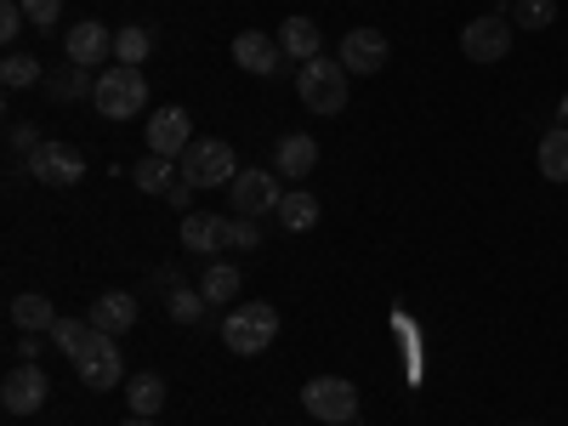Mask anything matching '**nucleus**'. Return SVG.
I'll use <instances>...</instances> for the list:
<instances>
[{"label":"nucleus","mask_w":568,"mask_h":426,"mask_svg":"<svg viewBox=\"0 0 568 426\" xmlns=\"http://www.w3.org/2000/svg\"><path fill=\"white\" fill-rule=\"evenodd\" d=\"M273 336H278V307H267V302H256V307H233V313L222 318V347H227V353H240V358L267 353Z\"/></svg>","instance_id":"f257e3e1"},{"label":"nucleus","mask_w":568,"mask_h":426,"mask_svg":"<svg viewBox=\"0 0 568 426\" xmlns=\"http://www.w3.org/2000/svg\"><path fill=\"white\" fill-rule=\"evenodd\" d=\"M347 69H342V58H313V63H302V74H296V91H302V103L313 109V114H342L347 109Z\"/></svg>","instance_id":"f03ea898"},{"label":"nucleus","mask_w":568,"mask_h":426,"mask_svg":"<svg viewBox=\"0 0 568 426\" xmlns=\"http://www.w3.org/2000/svg\"><path fill=\"white\" fill-rule=\"evenodd\" d=\"M91 103H98L103 120H131V114L149 109V80H142V69L114 63L109 74H98V91H91Z\"/></svg>","instance_id":"7ed1b4c3"},{"label":"nucleus","mask_w":568,"mask_h":426,"mask_svg":"<svg viewBox=\"0 0 568 426\" xmlns=\"http://www.w3.org/2000/svg\"><path fill=\"white\" fill-rule=\"evenodd\" d=\"M176 171H182V182H194V187H233L240 160H233V149L222 136H194V149L176 160Z\"/></svg>","instance_id":"20e7f679"},{"label":"nucleus","mask_w":568,"mask_h":426,"mask_svg":"<svg viewBox=\"0 0 568 426\" xmlns=\"http://www.w3.org/2000/svg\"><path fill=\"white\" fill-rule=\"evenodd\" d=\"M69 364H74V375H80L91 393L120 387V336H103V329H91V336L80 342V353H74Z\"/></svg>","instance_id":"39448f33"},{"label":"nucleus","mask_w":568,"mask_h":426,"mask_svg":"<svg viewBox=\"0 0 568 426\" xmlns=\"http://www.w3.org/2000/svg\"><path fill=\"white\" fill-rule=\"evenodd\" d=\"M302 404H307V415L324 420V426L358 420V393H353V382H342V375H318V382H307V387H302Z\"/></svg>","instance_id":"423d86ee"},{"label":"nucleus","mask_w":568,"mask_h":426,"mask_svg":"<svg viewBox=\"0 0 568 426\" xmlns=\"http://www.w3.org/2000/svg\"><path fill=\"white\" fill-rule=\"evenodd\" d=\"M227 200H233V216H278V200H284V187H278V171H240L227 187Z\"/></svg>","instance_id":"0eeeda50"},{"label":"nucleus","mask_w":568,"mask_h":426,"mask_svg":"<svg viewBox=\"0 0 568 426\" xmlns=\"http://www.w3.org/2000/svg\"><path fill=\"white\" fill-rule=\"evenodd\" d=\"M29 176L40 187H74L85 176V160H80L74 142H40V149L29 154Z\"/></svg>","instance_id":"6e6552de"},{"label":"nucleus","mask_w":568,"mask_h":426,"mask_svg":"<svg viewBox=\"0 0 568 426\" xmlns=\"http://www.w3.org/2000/svg\"><path fill=\"white\" fill-rule=\"evenodd\" d=\"M511 18H500V12H489V18H471L466 29H460V52L471 58V63H500L506 52H511Z\"/></svg>","instance_id":"1a4fd4ad"},{"label":"nucleus","mask_w":568,"mask_h":426,"mask_svg":"<svg viewBox=\"0 0 568 426\" xmlns=\"http://www.w3.org/2000/svg\"><path fill=\"white\" fill-rule=\"evenodd\" d=\"M336 58H342V69H347L353 80L382 74V69H387V34H382V29H347Z\"/></svg>","instance_id":"9d476101"},{"label":"nucleus","mask_w":568,"mask_h":426,"mask_svg":"<svg viewBox=\"0 0 568 426\" xmlns=\"http://www.w3.org/2000/svg\"><path fill=\"white\" fill-rule=\"evenodd\" d=\"M45 398H52V382H45L40 364H18L7 382H0V404H7V415H34Z\"/></svg>","instance_id":"9b49d317"},{"label":"nucleus","mask_w":568,"mask_h":426,"mask_svg":"<svg viewBox=\"0 0 568 426\" xmlns=\"http://www.w3.org/2000/svg\"><path fill=\"white\" fill-rule=\"evenodd\" d=\"M233 63H240L245 74L256 80H273L284 52H278V34H262V29H245V34H233Z\"/></svg>","instance_id":"f8f14e48"},{"label":"nucleus","mask_w":568,"mask_h":426,"mask_svg":"<svg viewBox=\"0 0 568 426\" xmlns=\"http://www.w3.org/2000/svg\"><path fill=\"white\" fill-rule=\"evenodd\" d=\"M187 149H194V120H187V109H160L149 120V154L182 160Z\"/></svg>","instance_id":"ddd939ff"},{"label":"nucleus","mask_w":568,"mask_h":426,"mask_svg":"<svg viewBox=\"0 0 568 426\" xmlns=\"http://www.w3.org/2000/svg\"><path fill=\"white\" fill-rule=\"evenodd\" d=\"M63 52H69V63L91 69V63L114 58V34H109V29H103L98 18H85V23H74V29L63 34Z\"/></svg>","instance_id":"4468645a"},{"label":"nucleus","mask_w":568,"mask_h":426,"mask_svg":"<svg viewBox=\"0 0 568 426\" xmlns=\"http://www.w3.org/2000/svg\"><path fill=\"white\" fill-rule=\"evenodd\" d=\"M222 245H227V216H205V211H187L182 216V251L216 256Z\"/></svg>","instance_id":"2eb2a0df"},{"label":"nucleus","mask_w":568,"mask_h":426,"mask_svg":"<svg viewBox=\"0 0 568 426\" xmlns=\"http://www.w3.org/2000/svg\"><path fill=\"white\" fill-rule=\"evenodd\" d=\"M313 165H318V142H313L307 131L278 136V149H273V171H278V176H296V182H302Z\"/></svg>","instance_id":"dca6fc26"},{"label":"nucleus","mask_w":568,"mask_h":426,"mask_svg":"<svg viewBox=\"0 0 568 426\" xmlns=\"http://www.w3.org/2000/svg\"><path fill=\"white\" fill-rule=\"evenodd\" d=\"M85 324H91V329H103V336H125V329L136 324V302H131L125 291H109V296L91 302Z\"/></svg>","instance_id":"f3484780"},{"label":"nucleus","mask_w":568,"mask_h":426,"mask_svg":"<svg viewBox=\"0 0 568 426\" xmlns=\"http://www.w3.org/2000/svg\"><path fill=\"white\" fill-rule=\"evenodd\" d=\"M278 52L296 58V63H313L318 58V23L313 18H284L278 23Z\"/></svg>","instance_id":"a211bd4d"},{"label":"nucleus","mask_w":568,"mask_h":426,"mask_svg":"<svg viewBox=\"0 0 568 426\" xmlns=\"http://www.w3.org/2000/svg\"><path fill=\"white\" fill-rule=\"evenodd\" d=\"M131 182L142 187V194H171V187L182 182V171H176V160L149 154V160H136V165H131Z\"/></svg>","instance_id":"6ab92c4d"},{"label":"nucleus","mask_w":568,"mask_h":426,"mask_svg":"<svg viewBox=\"0 0 568 426\" xmlns=\"http://www.w3.org/2000/svg\"><path fill=\"white\" fill-rule=\"evenodd\" d=\"M165 398H171V393H165V382H160L154 369L131 375V387H125V404H131V415H149V420H154V415L165 409Z\"/></svg>","instance_id":"aec40b11"},{"label":"nucleus","mask_w":568,"mask_h":426,"mask_svg":"<svg viewBox=\"0 0 568 426\" xmlns=\"http://www.w3.org/2000/svg\"><path fill=\"white\" fill-rule=\"evenodd\" d=\"M535 160H540V176H546V182H568V125H551V131L540 136Z\"/></svg>","instance_id":"412c9836"},{"label":"nucleus","mask_w":568,"mask_h":426,"mask_svg":"<svg viewBox=\"0 0 568 426\" xmlns=\"http://www.w3.org/2000/svg\"><path fill=\"white\" fill-rule=\"evenodd\" d=\"M240 284H245V278H240V267H233V262H211V267L200 273V291H205L211 307H227L233 296H240Z\"/></svg>","instance_id":"4be33fe9"},{"label":"nucleus","mask_w":568,"mask_h":426,"mask_svg":"<svg viewBox=\"0 0 568 426\" xmlns=\"http://www.w3.org/2000/svg\"><path fill=\"white\" fill-rule=\"evenodd\" d=\"M7 313H12V324H18V329H29V336H40V329H52V324H58L52 302L34 296V291H29V296H12V307H7Z\"/></svg>","instance_id":"5701e85b"},{"label":"nucleus","mask_w":568,"mask_h":426,"mask_svg":"<svg viewBox=\"0 0 568 426\" xmlns=\"http://www.w3.org/2000/svg\"><path fill=\"white\" fill-rule=\"evenodd\" d=\"M278 222L291 227V233H307V227L318 222V200L307 194V187H296V194H284V200H278Z\"/></svg>","instance_id":"b1692460"},{"label":"nucleus","mask_w":568,"mask_h":426,"mask_svg":"<svg viewBox=\"0 0 568 426\" xmlns=\"http://www.w3.org/2000/svg\"><path fill=\"white\" fill-rule=\"evenodd\" d=\"M154 52V34L149 29H120L114 34V63H125V69H142V58Z\"/></svg>","instance_id":"393cba45"},{"label":"nucleus","mask_w":568,"mask_h":426,"mask_svg":"<svg viewBox=\"0 0 568 426\" xmlns=\"http://www.w3.org/2000/svg\"><path fill=\"white\" fill-rule=\"evenodd\" d=\"M511 23H517V29H551V23H557V0H517Z\"/></svg>","instance_id":"a878e982"},{"label":"nucleus","mask_w":568,"mask_h":426,"mask_svg":"<svg viewBox=\"0 0 568 426\" xmlns=\"http://www.w3.org/2000/svg\"><path fill=\"white\" fill-rule=\"evenodd\" d=\"M80 91H98V80H91L80 63H69L63 74H52V98L58 103H69V98H80Z\"/></svg>","instance_id":"bb28decb"},{"label":"nucleus","mask_w":568,"mask_h":426,"mask_svg":"<svg viewBox=\"0 0 568 426\" xmlns=\"http://www.w3.org/2000/svg\"><path fill=\"white\" fill-rule=\"evenodd\" d=\"M205 307H211V302H205V291H182V284L171 291V318H176V324H200V318H205Z\"/></svg>","instance_id":"cd10ccee"},{"label":"nucleus","mask_w":568,"mask_h":426,"mask_svg":"<svg viewBox=\"0 0 568 426\" xmlns=\"http://www.w3.org/2000/svg\"><path fill=\"white\" fill-rule=\"evenodd\" d=\"M45 336L58 342V353H69V358H74V353H80V342L91 336V324H80V318H58L52 329H45Z\"/></svg>","instance_id":"c85d7f7f"},{"label":"nucleus","mask_w":568,"mask_h":426,"mask_svg":"<svg viewBox=\"0 0 568 426\" xmlns=\"http://www.w3.org/2000/svg\"><path fill=\"white\" fill-rule=\"evenodd\" d=\"M0 80H7V85L18 91V85H34V80H45V74H40V63H34V58H23V52H12L7 63H0Z\"/></svg>","instance_id":"c756f323"},{"label":"nucleus","mask_w":568,"mask_h":426,"mask_svg":"<svg viewBox=\"0 0 568 426\" xmlns=\"http://www.w3.org/2000/svg\"><path fill=\"white\" fill-rule=\"evenodd\" d=\"M256 222L251 216H227V251H256Z\"/></svg>","instance_id":"7c9ffc66"},{"label":"nucleus","mask_w":568,"mask_h":426,"mask_svg":"<svg viewBox=\"0 0 568 426\" xmlns=\"http://www.w3.org/2000/svg\"><path fill=\"white\" fill-rule=\"evenodd\" d=\"M23 23H29L23 0H0V40H18V34H23Z\"/></svg>","instance_id":"2f4dec72"},{"label":"nucleus","mask_w":568,"mask_h":426,"mask_svg":"<svg viewBox=\"0 0 568 426\" xmlns=\"http://www.w3.org/2000/svg\"><path fill=\"white\" fill-rule=\"evenodd\" d=\"M23 12H29L34 29H52V23L63 18V0H23Z\"/></svg>","instance_id":"473e14b6"},{"label":"nucleus","mask_w":568,"mask_h":426,"mask_svg":"<svg viewBox=\"0 0 568 426\" xmlns=\"http://www.w3.org/2000/svg\"><path fill=\"white\" fill-rule=\"evenodd\" d=\"M7 136H12V149H18V154H34V149H40V136L29 131V120H12V131H7Z\"/></svg>","instance_id":"72a5a7b5"},{"label":"nucleus","mask_w":568,"mask_h":426,"mask_svg":"<svg viewBox=\"0 0 568 426\" xmlns=\"http://www.w3.org/2000/svg\"><path fill=\"white\" fill-rule=\"evenodd\" d=\"M194 194H200V187H194V182H176V187H171V194H165V200H171V205H176V211L187 216V205H194Z\"/></svg>","instance_id":"f704fd0d"},{"label":"nucleus","mask_w":568,"mask_h":426,"mask_svg":"<svg viewBox=\"0 0 568 426\" xmlns=\"http://www.w3.org/2000/svg\"><path fill=\"white\" fill-rule=\"evenodd\" d=\"M34 353H40V342H34V336H23V342H18V364H34Z\"/></svg>","instance_id":"c9c22d12"},{"label":"nucleus","mask_w":568,"mask_h":426,"mask_svg":"<svg viewBox=\"0 0 568 426\" xmlns=\"http://www.w3.org/2000/svg\"><path fill=\"white\" fill-rule=\"evenodd\" d=\"M120 426H154L149 415H131V420H120Z\"/></svg>","instance_id":"e433bc0d"},{"label":"nucleus","mask_w":568,"mask_h":426,"mask_svg":"<svg viewBox=\"0 0 568 426\" xmlns=\"http://www.w3.org/2000/svg\"><path fill=\"white\" fill-rule=\"evenodd\" d=\"M557 125H568V98H562V103H557Z\"/></svg>","instance_id":"4c0bfd02"}]
</instances>
